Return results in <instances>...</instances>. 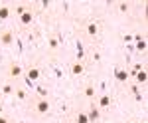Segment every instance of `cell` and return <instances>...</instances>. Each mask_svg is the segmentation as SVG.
I'll list each match as a JSON object with an SVG mask.
<instances>
[{
	"mask_svg": "<svg viewBox=\"0 0 148 123\" xmlns=\"http://www.w3.org/2000/svg\"><path fill=\"white\" fill-rule=\"evenodd\" d=\"M113 105V97L109 95V93H103L101 97H99V105L97 107H101V109H109Z\"/></svg>",
	"mask_w": 148,
	"mask_h": 123,
	"instance_id": "6da1fadb",
	"label": "cell"
},
{
	"mask_svg": "<svg viewBox=\"0 0 148 123\" xmlns=\"http://www.w3.org/2000/svg\"><path fill=\"white\" fill-rule=\"evenodd\" d=\"M12 42H14V34H12V30H4V32H0V44L10 46Z\"/></svg>",
	"mask_w": 148,
	"mask_h": 123,
	"instance_id": "7a4b0ae2",
	"label": "cell"
},
{
	"mask_svg": "<svg viewBox=\"0 0 148 123\" xmlns=\"http://www.w3.org/2000/svg\"><path fill=\"white\" fill-rule=\"evenodd\" d=\"M36 111L42 113V115L47 113V111H49V101H47V99H38V101H36Z\"/></svg>",
	"mask_w": 148,
	"mask_h": 123,
	"instance_id": "3957f363",
	"label": "cell"
},
{
	"mask_svg": "<svg viewBox=\"0 0 148 123\" xmlns=\"http://www.w3.org/2000/svg\"><path fill=\"white\" fill-rule=\"evenodd\" d=\"M32 20H34V12H32V10H26L22 16H20V22H22V26L32 24Z\"/></svg>",
	"mask_w": 148,
	"mask_h": 123,
	"instance_id": "277c9868",
	"label": "cell"
},
{
	"mask_svg": "<svg viewBox=\"0 0 148 123\" xmlns=\"http://www.w3.org/2000/svg\"><path fill=\"white\" fill-rule=\"evenodd\" d=\"M99 115H101V113H99V107L93 103L91 107H89V111H87V117H89V121H97V119H99Z\"/></svg>",
	"mask_w": 148,
	"mask_h": 123,
	"instance_id": "5b68a950",
	"label": "cell"
},
{
	"mask_svg": "<svg viewBox=\"0 0 148 123\" xmlns=\"http://www.w3.org/2000/svg\"><path fill=\"white\" fill-rule=\"evenodd\" d=\"M134 79H136V83H146V79H148L146 69H144V67H142V69H138L136 74H134Z\"/></svg>",
	"mask_w": 148,
	"mask_h": 123,
	"instance_id": "8992f818",
	"label": "cell"
},
{
	"mask_svg": "<svg viewBox=\"0 0 148 123\" xmlns=\"http://www.w3.org/2000/svg\"><path fill=\"white\" fill-rule=\"evenodd\" d=\"M40 78V67H28V79L30 81H36V79Z\"/></svg>",
	"mask_w": 148,
	"mask_h": 123,
	"instance_id": "52a82bcc",
	"label": "cell"
},
{
	"mask_svg": "<svg viewBox=\"0 0 148 123\" xmlns=\"http://www.w3.org/2000/svg\"><path fill=\"white\" fill-rule=\"evenodd\" d=\"M83 69H85V67H83V64H81V62L71 64V74H73V76H81V74H83Z\"/></svg>",
	"mask_w": 148,
	"mask_h": 123,
	"instance_id": "ba28073f",
	"label": "cell"
},
{
	"mask_svg": "<svg viewBox=\"0 0 148 123\" xmlns=\"http://www.w3.org/2000/svg\"><path fill=\"white\" fill-rule=\"evenodd\" d=\"M10 76L12 78H20V76H22V67L18 66V64H12L10 66Z\"/></svg>",
	"mask_w": 148,
	"mask_h": 123,
	"instance_id": "9c48e42d",
	"label": "cell"
},
{
	"mask_svg": "<svg viewBox=\"0 0 148 123\" xmlns=\"http://www.w3.org/2000/svg\"><path fill=\"white\" fill-rule=\"evenodd\" d=\"M75 123H91V121H89V117H87L85 111H77V115H75Z\"/></svg>",
	"mask_w": 148,
	"mask_h": 123,
	"instance_id": "30bf717a",
	"label": "cell"
},
{
	"mask_svg": "<svg viewBox=\"0 0 148 123\" xmlns=\"http://www.w3.org/2000/svg\"><path fill=\"white\" fill-rule=\"evenodd\" d=\"M97 32H99V26H97L95 22L87 24V34H89V36H97Z\"/></svg>",
	"mask_w": 148,
	"mask_h": 123,
	"instance_id": "8fae6325",
	"label": "cell"
},
{
	"mask_svg": "<svg viewBox=\"0 0 148 123\" xmlns=\"http://www.w3.org/2000/svg\"><path fill=\"white\" fill-rule=\"evenodd\" d=\"M116 79H119V81H126V79H128V72H125V69H116Z\"/></svg>",
	"mask_w": 148,
	"mask_h": 123,
	"instance_id": "7c38bea8",
	"label": "cell"
},
{
	"mask_svg": "<svg viewBox=\"0 0 148 123\" xmlns=\"http://www.w3.org/2000/svg\"><path fill=\"white\" fill-rule=\"evenodd\" d=\"M8 14H10L8 6H0V22H2V20H6V18H8Z\"/></svg>",
	"mask_w": 148,
	"mask_h": 123,
	"instance_id": "4fadbf2b",
	"label": "cell"
},
{
	"mask_svg": "<svg viewBox=\"0 0 148 123\" xmlns=\"http://www.w3.org/2000/svg\"><path fill=\"white\" fill-rule=\"evenodd\" d=\"M36 91H38V95H40V99H47V90L46 88H36Z\"/></svg>",
	"mask_w": 148,
	"mask_h": 123,
	"instance_id": "5bb4252c",
	"label": "cell"
},
{
	"mask_svg": "<svg viewBox=\"0 0 148 123\" xmlns=\"http://www.w3.org/2000/svg\"><path fill=\"white\" fill-rule=\"evenodd\" d=\"M83 93H85V95H87V97H89V99H93V97H95V88H93V85H87V88H85V91H83Z\"/></svg>",
	"mask_w": 148,
	"mask_h": 123,
	"instance_id": "9a60e30c",
	"label": "cell"
},
{
	"mask_svg": "<svg viewBox=\"0 0 148 123\" xmlns=\"http://www.w3.org/2000/svg\"><path fill=\"white\" fill-rule=\"evenodd\" d=\"M116 8H119V12H128L130 4H128V2H119V4H116Z\"/></svg>",
	"mask_w": 148,
	"mask_h": 123,
	"instance_id": "2e32d148",
	"label": "cell"
},
{
	"mask_svg": "<svg viewBox=\"0 0 148 123\" xmlns=\"http://www.w3.org/2000/svg\"><path fill=\"white\" fill-rule=\"evenodd\" d=\"M12 91H14V88H12L10 83H6V85H2V93H4V95H10Z\"/></svg>",
	"mask_w": 148,
	"mask_h": 123,
	"instance_id": "e0dca14e",
	"label": "cell"
},
{
	"mask_svg": "<svg viewBox=\"0 0 148 123\" xmlns=\"http://www.w3.org/2000/svg\"><path fill=\"white\" fill-rule=\"evenodd\" d=\"M16 97H18V99H26V97H28L26 90H16Z\"/></svg>",
	"mask_w": 148,
	"mask_h": 123,
	"instance_id": "ac0fdd59",
	"label": "cell"
},
{
	"mask_svg": "<svg viewBox=\"0 0 148 123\" xmlns=\"http://www.w3.org/2000/svg\"><path fill=\"white\" fill-rule=\"evenodd\" d=\"M136 50H138V52H144V50H146V42H144V40L136 42Z\"/></svg>",
	"mask_w": 148,
	"mask_h": 123,
	"instance_id": "d6986e66",
	"label": "cell"
},
{
	"mask_svg": "<svg viewBox=\"0 0 148 123\" xmlns=\"http://www.w3.org/2000/svg\"><path fill=\"white\" fill-rule=\"evenodd\" d=\"M57 46H59L57 38H49V48H51V50H57Z\"/></svg>",
	"mask_w": 148,
	"mask_h": 123,
	"instance_id": "ffe728a7",
	"label": "cell"
},
{
	"mask_svg": "<svg viewBox=\"0 0 148 123\" xmlns=\"http://www.w3.org/2000/svg\"><path fill=\"white\" fill-rule=\"evenodd\" d=\"M130 93H132V95H138V93H140V91H138V83H132V85H130Z\"/></svg>",
	"mask_w": 148,
	"mask_h": 123,
	"instance_id": "44dd1931",
	"label": "cell"
},
{
	"mask_svg": "<svg viewBox=\"0 0 148 123\" xmlns=\"http://www.w3.org/2000/svg\"><path fill=\"white\" fill-rule=\"evenodd\" d=\"M24 12H26V6H22V4H20V6H16V14H20V16H22Z\"/></svg>",
	"mask_w": 148,
	"mask_h": 123,
	"instance_id": "7402d4cb",
	"label": "cell"
},
{
	"mask_svg": "<svg viewBox=\"0 0 148 123\" xmlns=\"http://www.w3.org/2000/svg\"><path fill=\"white\" fill-rule=\"evenodd\" d=\"M0 123H10V121H8V119H6L4 115H0Z\"/></svg>",
	"mask_w": 148,
	"mask_h": 123,
	"instance_id": "603a6c76",
	"label": "cell"
},
{
	"mask_svg": "<svg viewBox=\"0 0 148 123\" xmlns=\"http://www.w3.org/2000/svg\"><path fill=\"white\" fill-rule=\"evenodd\" d=\"M0 113H2V101H0Z\"/></svg>",
	"mask_w": 148,
	"mask_h": 123,
	"instance_id": "cb8c5ba5",
	"label": "cell"
},
{
	"mask_svg": "<svg viewBox=\"0 0 148 123\" xmlns=\"http://www.w3.org/2000/svg\"><path fill=\"white\" fill-rule=\"evenodd\" d=\"M132 123H138V121H132Z\"/></svg>",
	"mask_w": 148,
	"mask_h": 123,
	"instance_id": "d4e9b609",
	"label": "cell"
}]
</instances>
